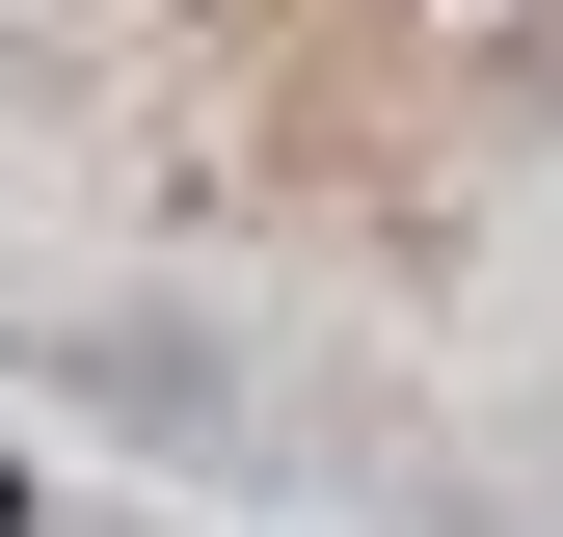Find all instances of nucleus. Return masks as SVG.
<instances>
[]
</instances>
